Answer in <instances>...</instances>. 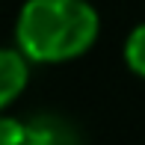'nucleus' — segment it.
<instances>
[{"label":"nucleus","mask_w":145,"mask_h":145,"mask_svg":"<svg viewBox=\"0 0 145 145\" xmlns=\"http://www.w3.org/2000/svg\"><path fill=\"white\" fill-rule=\"evenodd\" d=\"M101 36V15L92 0H24L15 15V44L33 65L80 59Z\"/></svg>","instance_id":"nucleus-1"},{"label":"nucleus","mask_w":145,"mask_h":145,"mask_svg":"<svg viewBox=\"0 0 145 145\" xmlns=\"http://www.w3.org/2000/svg\"><path fill=\"white\" fill-rule=\"evenodd\" d=\"M30 56L18 44H0V113H6L24 95L30 83Z\"/></svg>","instance_id":"nucleus-2"},{"label":"nucleus","mask_w":145,"mask_h":145,"mask_svg":"<svg viewBox=\"0 0 145 145\" xmlns=\"http://www.w3.org/2000/svg\"><path fill=\"white\" fill-rule=\"evenodd\" d=\"M24 145H80V136L62 116L42 113L27 121Z\"/></svg>","instance_id":"nucleus-3"},{"label":"nucleus","mask_w":145,"mask_h":145,"mask_svg":"<svg viewBox=\"0 0 145 145\" xmlns=\"http://www.w3.org/2000/svg\"><path fill=\"white\" fill-rule=\"evenodd\" d=\"M121 56H124V65H127L136 77L145 80V21L136 24V27L124 36Z\"/></svg>","instance_id":"nucleus-4"},{"label":"nucleus","mask_w":145,"mask_h":145,"mask_svg":"<svg viewBox=\"0 0 145 145\" xmlns=\"http://www.w3.org/2000/svg\"><path fill=\"white\" fill-rule=\"evenodd\" d=\"M24 133H27V121L0 113V145H24Z\"/></svg>","instance_id":"nucleus-5"}]
</instances>
